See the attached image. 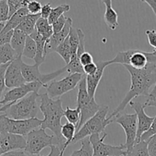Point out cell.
I'll list each match as a JSON object with an SVG mask.
<instances>
[{
    "mask_svg": "<svg viewBox=\"0 0 156 156\" xmlns=\"http://www.w3.org/2000/svg\"><path fill=\"white\" fill-rule=\"evenodd\" d=\"M152 53V54L154 55V56H156V48L154 49V50H153V52H151Z\"/></svg>",
    "mask_w": 156,
    "mask_h": 156,
    "instance_id": "cell-50",
    "label": "cell"
},
{
    "mask_svg": "<svg viewBox=\"0 0 156 156\" xmlns=\"http://www.w3.org/2000/svg\"><path fill=\"white\" fill-rule=\"evenodd\" d=\"M147 142V148L150 156H156V134Z\"/></svg>",
    "mask_w": 156,
    "mask_h": 156,
    "instance_id": "cell-39",
    "label": "cell"
},
{
    "mask_svg": "<svg viewBox=\"0 0 156 156\" xmlns=\"http://www.w3.org/2000/svg\"><path fill=\"white\" fill-rule=\"evenodd\" d=\"M97 66V70L96 73L93 76H86V82H87V88L89 95L91 98H94L96 94V88L99 85V82L103 76L105 68L110 65V62L109 61H99L96 62Z\"/></svg>",
    "mask_w": 156,
    "mask_h": 156,
    "instance_id": "cell-18",
    "label": "cell"
},
{
    "mask_svg": "<svg viewBox=\"0 0 156 156\" xmlns=\"http://www.w3.org/2000/svg\"><path fill=\"white\" fill-rule=\"evenodd\" d=\"M102 2L106 7L103 16L104 21L111 30H116L119 27L117 12L113 8L111 0H103Z\"/></svg>",
    "mask_w": 156,
    "mask_h": 156,
    "instance_id": "cell-19",
    "label": "cell"
},
{
    "mask_svg": "<svg viewBox=\"0 0 156 156\" xmlns=\"http://www.w3.org/2000/svg\"><path fill=\"white\" fill-rule=\"evenodd\" d=\"M67 17L62 15V16L60 17L56 21H54V22L51 24L54 34H57L58 33V32L61 31V30H62V29L64 28V27L65 26L66 22H67Z\"/></svg>",
    "mask_w": 156,
    "mask_h": 156,
    "instance_id": "cell-36",
    "label": "cell"
},
{
    "mask_svg": "<svg viewBox=\"0 0 156 156\" xmlns=\"http://www.w3.org/2000/svg\"><path fill=\"white\" fill-rule=\"evenodd\" d=\"M107 134L104 133L101 137L99 134H95L89 137L92 149L93 156H126V149L124 144L115 146L104 143Z\"/></svg>",
    "mask_w": 156,
    "mask_h": 156,
    "instance_id": "cell-11",
    "label": "cell"
},
{
    "mask_svg": "<svg viewBox=\"0 0 156 156\" xmlns=\"http://www.w3.org/2000/svg\"><path fill=\"white\" fill-rule=\"evenodd\" d=\"M1 156H31V155H29L24 150H15L6 152V153L3 154Z\"/></svg>",
    "mask_w": 156,
    "mask_h": 156,
    "instance_id": "cell-46",
    "label": "cell"
},
{
    "mask_svg": "<svg viewBox=\"0 0 156 156\" xmlns=\"http://www.w3.org/2000/svg\"><path fill=\"white\" fill-rule=\"evenodd\" d=\"M51 11H52V7L50 6V3H47V4L42 5L41 12H40L41 18H44V19H47V18H49V16H50Z\"/></svg>",
    "mask_w": 156,
    "mask_h": 156,
    "instance_id": "cell-45",
    "label": "cell"
},
{
    "mask_svg": "<svg viewBox=\"0 0 156 156\" xmlns=\"http://www.w3.org/2000/svg\"><path fill=\"white\" fill-rule=\"evenodd\" d=\"M145 34L148 37V44L151 47L156 48V30H147L145 31Z\"/></svg>",
    "mask_w": 156,
    "mask_h": 156,
    "instance_id": "cell-43",
    "label": "cell"
},
{
    "mask_svg": "<svg viewBox=\"0 0 156 156\" xmlns=\"http://www.w3.org/2000/svg\"><path fill=\"white\" fill-rule=\"evenodd\" d=\"M79 60L82 66L84 67V66L93 62V58L90 53L85 51L84 53L80 55V56L79 57Z\"/></svg>",
    "mask_w": 156,
    "mask_h": 156,
    "instance_id": "cell-41",
    "label": "cell"
},
{
    "mask_svg": "<svg viewBox=\"0 0 156 156\" xmlns=\"http://www.w3.org/2000/svg\"><path fill=\"white\" fill-rule=\"evenodd\" d=\"M84 75L73 73V74L68 75L61 80L52 81L45 88L47 90L46 93L52 99L61 97L65 93L74 89L80 82Z\"/></svg>",
    "mask_w": 156,
    "mask_h": 156,
    "instance_id": "cell-10",
    "label": "cell"
},
{
    "mask_svg": "<svg viewBox=\"0 0 156 156\" xmlns=\"http://www.w3.org/2000/svg\"><path fill=\"white\" fill-rule=\"evenodd\" d=\"M41 18L40 14L38 15H31L28 14L25 18L23 19L21 24L18 26L15 29L21 30L26 35L29 36L32 34L35 30V24L39 18Z\"/></svg>",
    "mask_w": 156,
    "mask_h": 156,
    "instance_id": "cell-22",
    "label": "cell"
},
{
    "mask_svg": "<svg viewBox=\"0 0 156 156\" xmlns=\"http://www.w3.org/2000/svg\"><path fill=\"white\" fill-rule=\"evenodd\" d=\"M28 14L27 7L21 8L18 12H15L11 18H9V20L6 22V25L1 33H6L10 30H15Z\"/></svg>",
    "mask_w": 156,
    "mask_h": 156,
    "instance_id": "cell-21",
    "label": "cell"
},
{
    "mask_svg": "<svg viewBox=\"0 0 156 156\" xmlns=\"http://www.w3.org/2000/svg\"><path fill=\"white\" fill-rule=\"evenodd\" d=\"M50 153L48 154L47 156H61V149L58 147L55 146H50ZM34 156H43L41 155H37Z\"/></svg>",
    "mask_w": 156,
    "mask_h": 156,
    "instance_id": "cell-47",
    "label": "cell"
},
{
    "mask_svg": "<svg viewBox=\"0 0 156 156\" xmlns=\"http://www.w3.org/2000/svg\"><path fill=\"white\" fill-rule=\"evenodd\" d=\"M83 69H84V73L86 76H93V74H95L97 70V66L95 62H92V63L88 64V65H86L83 67Z\"/></svg>",
    "mask_w": 156,
    "mask_h": 156,
    "instance_id": "cell-44",
    "label": "cell"
},
{
    "mask_svg": "<svg viewBox=\"0 0 156 156\" xmlns=\"http://www.w3.org/2000/svg\"><path fill=\"white\" fill-rule=\"evenodd\" d=\"M0 22H2V21H1V20H0Z\"/></svg>",
    "mask_w": 156,
    "mask_h": 156,
    "instance_id": "cell-51",
    "label": "cell"
},
{
    "mask_svg": "<svg viewBox=\"0 0 156 156\" xmlns=\"http://www.w3.org/2000/svg\"><path fill=\"white\" fill-rule=\"evenodd\" d=\"M72 24H73V21H72L71 18H67V22H66L65 26L62 29V30L57 34H53L50 39L46 42L45 51H44L45 56L51 52H55L56 49L64 42V40L69 35L70 28L73 27Z\"/></svg>",
    "mask_w": 156,
    "mask_h": 156,
    "instance_id": "cell-17",
    "label": "cell"
},
{
    "mask_svg": "<svg viewBox=\"0 0 156 156\" xmlns=\"http://www.w3.org/2000/svg\"><path fill=\"white\" fill-rule=\"evenodd\" d=\"M42 120L37 118L28 120H14L6 114H0V133H12L24 136L41 126Z\"/></svg>",
    "mask_w": 156,
    "mask_h": 156,
    "instance_id": "cell-8",
    "label": "cell"
},
{
    "mask_svg": "<svg viewBox=\"0 0 156 156\" xmlns=\"http://www.w3.org/2000/svg\"><path fill=\"white\" fill-rule=\"evenodd\" d=\"M65 143V140H60L54 135H48L45 129L40 128L28 134L26 138V146L24 150L29 155L34 156L39 155L44 148L55 146L61 149V156H64L63 149Z\"/></svg>",
    "mask_w": 156,
    "mask_h": 156,
    "instance_id": "cell-3",
    "label": "cell"
},
{
    "mask_svg": "<svg viewBox=\"0 0 156 156\" xmlns=\"http://www.w3.org/2000/svg\"><path fill=\"white\" fill-rule=\"evenodd\" d=\"M0 20L2 21L9 20V6L6 0L0 1Z\"/></svg>",
    "mask_w": 156,
    "mask_h": 156,
    "instance_id": "cell-37",
    "label": "cell"
},
{
    "mask_svg": "<svg viewBox=\"0 0 156 156\" xmlns=\"http://www.w3.org/2000/svg\"><path fill=\"white\" fill-rule=\"evenodd\" d=\"M22 56H18L8 66L5 73V85L8 88H17L26 83L21 73V64Z\"/></svg>",
    "mask_w": 156,
    "mask_h": 156,
    "instance_id": "cell-13",
    "label": "cell"
},
{
    "mask_svg": "<svg viewBox=\"0 0 156 156\" xmlns=\"http://www.w3.org/2000/svg\"><path fill=\"white\" fill-rule=\"evenodd\" d=\"M123 66L129 73L131 85L122 102L108 117L110 120H113V117L121 114L127 105L132 101V99L139 96L148 97L150 88L156 82V64L148 63L147 66L142 69H136L128 65H124Z\"/></svg>",
    "mask_w": 156,
    "mask_h": 156,
    "instance_id": "cell-1",
    "label": "cell"
},
{
    "mask_svg": "<svg viewBox=\"0 0 156 156\" xmlns=\"http://www.w3.org/2000/svg\"><path fill=\"white\" fill-rule=\"evenodd\" d=\"M9 65V63L0 66V101L2 100V94L3 91H5V88H6V85H5V73H6V70Z\"/></svg>",
    "mask_w": 156,
    "mask_h": 156,
    "instance_id": "cell-40",
    "label": "cell"
},
{
    "mask_svg": "<svg viewBox=\"0 0 156 156\" xmlns=\"http://www.w3.org/2000/svg\"><path fill=\"white\" fill-rule=\"evenodd\" d=\"M41 87L43 86L40 82H34L25 83L20 87L12 88L5 94L3 98L0 101V107L9 105V104L13 105L32 92L38 94L39 89Z\"/></svg>",
    "mask_w": 156,
    "mask_h": 156,
    "instance_id": "cell-12",
    "label": "cell"
},
{
    "mask_svg": "<svg viewBox=\"0 0 156 156\" xmlns=\"http://www.w3.org/2000/svg\"><path fill=\"white\" fill-rule=\"evenodd\" d=\"M76 126L73 124L70 123H66L64 125H62L61 129V134L63 136V138L66 140V143L64 144V149H63V154L64 153V151L67 148L69 145H70L71 142L73 141L74 136L76 134Z\"/></svg>",
    "mask_w": 156,
    "mask_h": 156,
    "instance_id": "cell-26",
    "label": "cell"
},
{
    "mask_svg": "<svg viewBox=\"0 0 156 156\" xmlns=\"http://www.w3.org/2000/svg\"><path fill=\"white\" fill-rule=\"evenodd\" d=\"M70 9V7L68 4H62L61 5L58 6V7L52 9L50 16L47 18V21H48L49 24L51 25L60 17L64 15V13L69 12Z\"/></svg>",
    "mask_w": 156,
    "mask_h": 156,
    "instance_id": "cell-31",
    "label": "cell"
},
{
    "mask_svg": "<svg viewBox=\"0 0 156 156\" xmlns=\"http://www.w3.org/2000/svg\"><path fill=\"white\" fill-rule=\"evenodd\" d=\"M21 68L22 76L26 83L38 82H40L44 88L47 87V83L49 82L47 79L48 77L47 74H41L40 73L39 66L35 63L34 65H28L22 61L21 64Z\"/></svg>",
    "mask_w": 156,
    "mask_h": 156,
    "instance_id": "cell-16",
    "label": "cell"
},
{
    "mask_svg": "<svg viewBox=\"0 0 156 156\" xmlns=\"http://www.w3.org/2000/svg\"><path fill=\"white\" fill-rule=\"evenodd\" d=\"M132 109L135 111V114L137 116V136H136V144L141 141V137L145 132L149 129L151 123H152L154 117H149L145 112V106L143 104L139 102L131 101L129 103Z\"/></svg>",
    "mask_w": 156,
    "mask_h": 156,
    "instance_id": "cell-14",
    "label": "cell"
},
{
    "mask_svg": "<svg viewBox=\"0 0 156 156\" xmlns=\"http://www.w3.org/2000/svg\"><path fill=\"white\" fill-rule=\"evenodd\" d=\"M26 139L12 133H0V155L15 150H24Z\"/></svg>",
    "mask_w": 156,
    "mask_h": 156,
    "instance_id": "cell-15",
    "label": "cell"
},
{
    "mask_svg": "<svg viewBox=\"0 0 156 156\" xmlns=\"http://www.w3.org/2000/svg\"><path fill=\"white\" fill-rule=\"evenodd\" d=\"M9 6V18H11L15 12H18L21 8L27 7L29 0H8Z\"/></svg>",
    "mask_w": 156,
    "mask_h": 156,
    "instance_id": "cell-33",
    "label": "cell"
},
{
    "mask_svg": "<svg viewBox=\"0 0 156 156\" xmlns=\"http://www.w3.org/2000/svg\"><path fill=\"white\" fill-rule=\"evenodd\" d=\"M145 108L147 107H154L156 108V82L154 85L152 90L149 92L146 101L143 104Z\"/></svg>",
    "mask_w": 156,
    "mask_h": 156,
    "instance_id": "cell-35",
    "label": "cell"
},
{
    "mask_svg": "<svg viewBox=\"0 0 156 156\" xmlns=\"http://www.w3.org/2000/svg\"><path fill=\"white\" fill-rule=\"evenodd\" d=\"M37 53L36 44L35 41L30 36H27L24 50H23L22 56L28 59H34L35 58Z\"/></svg>",
    "mask_w": 156,
    "mask_h": 156,
    "instance_id": "cell-29",
    "label": "cell"
},
{
    "mask_svg": "<svg viewBox=\"0 0 156 156\" xmlns=\"http://www.w3.org/2000/svg\"><path fill=\"white\" fill-rule=\"evenodd\" d=\"M55 52L58 53L60 56H61V58L65 62L66 65H67L70 62L72 56H73V53H72L71 47H70L68 41V36L64 40V42L56 49Z\"/></svg>",
    "mask_w": 156,
    "mask_h": 156,
    "instance_id": "cell-27",
    "label": "cell"
},
{
    "mask_svg": "<svg viewBox=\"0 0 156 156\" xmlns=\"http://www.w3.org/2000/svg\"><path fill=\"white\" fill-rule=\"evenodd\" d=\"M41 2L35 0H29V2L27 5V9L28 11V13L31 15H38L40 14L41 10Z\"/></svg>",
    "mask_w": 156,
    "mask_h": 156,
    "instance_id": "cell-34",
    "label": "cell"
},
{
    "mask_svg": "<svg viewBox=\"0 0 156 156\" xmlns=\"http://www.w3.org/2000/svg\"><path fill=\"white\" fill-rule=\"evenodd\" d=\"M13 32L14 30H10V31L6 32V33L0 34V46L10 44L12 35H13Z\"/></svg>",
    "mask_w": 156,
    "mask_h": 156,
    "instance_id": "cell-42",
    "label": "cell"
},
{
    "mask_svg": "<svg viewBox=\"0 0 156 156\" xmlns=\"http://www.w3.org/2000/svg\"><path fill=\"white\" fill-rule=\"evenodd\" d=\"M156 134V116L154 117L152 123L150 126L149 129L147 132H145L141 137V141H148L151 136Z\"/></svg>",
    "mask_w": 156,
    "mask_h": 156,
    "instance_id": "cell-38",
    "label": "cell"
},
{
    "mask_svg": "<svg viewBox=\"0 0 156 156\" xmlns=\"http://www.w3.org/2000/svg\"><path fill=\"white\" fill-rule=\"evenodd\" d=\"M18 57L10 44L0 46V66L10 63Z\"/></svg>",
    "mask_w": 156,
    "mask_h": 156,
    "instance_id": "cell-24",
    "label": "cell"
},
{
    "mask_svg": "<svg viewBox=\"0 0 156 156\" xmlns=\"http://www.w3.org/2000/svg\"><path fill=\"white\" fill-rule=\"evenodd\" d=\"M142 2H145L150 6V8L153 11V12H154V15L156 17V0H144Z\"/></svg>",
    "mask_w": 156,
    "mask_h": 156,
    "instance_id": "cell-48",
    "label": "cell"
},
{
    "mask_svg": "<svg viewBox=\"0 0 156 156\" xmlns=\"http://www.w3.org/2000/svg\"><path fill=\"white\" fill-rule=\"evenodd\" d=\"M110 65L114 63L130 66L136 69H142L148 63L156 64V56L152 53L139 50H128L120 51L114 59L110 60Z\"/></svg>",
    "mask_w": 156,
    "mask_h": 156,
    "instance_id": "cell-7",
    "label": "cell"
},
{
    "mask_svg": "<svg viewBox=\"0 0 156 156\" xmlns=\"http://www.w3.org/2000/svg\"><path fill=\"white\" fill-rule=\"evenodd\" d=\"M6 21H2V22H0V34H1L2 30H3L5 25H6Z\"/></svg>",
    "mask_w": 156,
    "mask_h": 156,
    "instance_id": "cell-49",
    "label": "cell"
},
{
    "mask_svg": "<svg viewBox=\"0 0 156 156\" xmlns=\"http://www.w3.org/2000/svg\"><path fill=\"white\" fill-rule=\"evenodd\" d=\"M32 39L35 41V44H36V48H37V53L35 58L34 59L35 60V64L40 66L44 62L45 60V55H44V51H45V44L46 41H44L42 38V37L38 34V32L37 31L36 29L35 30V31L31 35H29Z\"/></svg>",
    "mask_w": 156,
    "mask_h": 156,
    "instance_id": "cell-20",
    "label": "cell"
},
{
    "mask_svg": "<svg viewBox=\"0 0 156 156\" xmlns=\"http://www.w3.org/2000/svg\"><path fill=\"white\" fill-rule=\"evenodd\" d=\"M27 36L28 35L21 32V30H17V29L14 30L10 45L13 48V50L16 52L18 56H22L23 50H24Z\"/></svg>",
    "mask_w": 156,
    "mask_h": 156,
    "instance_id": "cell-23",
    "label": "cell"
},
{
    "mask_svg": "<svg viewBox=\"0 0 156 156\" xmlns=\"http://www.w3.org/2000/svg\"><path fill=\"white\" fill-rule=\"evenodd\" d=\"M108 111L109 107L107 105H101L99 111L76 131L70 144H75L92 135L103 133L106 127L113 122V120L106 117Z\"/></svg>",
    "mask_w": 156,
    "mask_h": 156,
    "instance_id": "cell-4",
    "label": "cell"
},
{
    "mask_svg": "<svg viewBox=\"0 0 156 156\" xmlns=\"http://www.w3.org/2000/svg\"><path fill=\"white\" fill-rule=\"evenodd\" d=\"M39 109L44 115L41 128L48 129L54 133V136L60 140H65L61 134V118L64 117V109L62 101L58 98L54 100L47 95V93L39 94ZM66 141V140H65Z\"/></svg>",
    "mask_w": 156,
    "mask_h": 156,
    "instance_id": "cell-2",
    "label": "cell"
},
{
    "mask_svg": "<svg viewBox=\"0 0 156 156\" xmlns=\"http://www.w3.org/2000/svg\"><path fill=\"white\" fill-rule=\"evenodd\" d=\"M35 29L46 42L50 39L54 34L52 26L49 24L47 19L42 18H40L38 20L35 24Z\"/></svg>",
    "mask_w": 156,
    "mask_h": 156,
    "instance_id": "cell-25",
    "label": "cell"
},
{
    "mask_svg": "<svg viewBox=\"0 0 156 156\" xmlns=\"http://www.w3.org/2000/svg\"><path fill=\"white\" fill-rule=\"evenodd\" d=\"M126 156H150L147 148V142L140 141L135 144L131 152H128Z\"/></svg>",
    "mask_w": 156,
    "mask_h": 156,
    "instance_id": "cell-32",
    "label": "cell"
},
{
    "mask_svg": "<svg viewBox=\"0 0 156 156\" xmlns=\"http://www.w3.org/2000/svg\"><path fill=\"white\" fill-rule=\"evenodd\" d=\"M113 121L120 125L125 132V143L124 146L128 154L136 144L138 129L137 116L136 114H119L113 117Z\"/></svg>",
    "mask_w": 156,
    "mask_h": 156,
    "instance_id": "cell-9",
    "label": "cell"
},
{
    "mask_svg": "<svg viewBox=\"0 0 156 156\" xmlns=\"http://www.w3.org/2000/svg\"><path fill=\"white\" fill-rule=\"evenodd\" d=\"M39 94L32 92L16 103L11 105L4 112L8 117L14 120H28L35 118L39 111L38 99Z\"/></svg>",
    "mask_w": 156,
    "mask_h": 156,
    "instance_id": "cell-5",
    "label": "cell"
},
{
    "mask_svg": "<svg viewBox=\"0 0 156 156\" xmlns=\"http://www.w3.org/2000/svg\"><path fill=\"white\" fill-rule=\"evenodd\" d=\"M80 143L81 147L80 149L73 151L70 156H93V149L89 137L81 140Z\"/></svg>",
    "mask_w": 156,
    "mask_h": 156,
    "instance_id": "cell-28",
    "label": "cell"
},
{
    "mask_svg": "<svg viewBox=\"0 0 156 156\" xmlns=\"http://www.w3.org/2000/svg\"><path fill=\"white\" fill-rule=\"evenodd\" d=\"M77 107L80 111V120L76 127V130L80 128L91 117H93L99 111L101 105H99L95 101V98H91L88 94L86 82V75H84L82 79L78 84Z\"/></svg>",
    "mask_w": 156,
    "mask_h": 156,
    "instance_id": "cell-6",
    "label": "cell"
},
{
    "mask_svg": "<svg viewBox=\"0 0 156 156\" xmlns=\"http://www.w3.org/2000/svg\"><path fill=\"white\" fill-rule=\"evenodd\" d=\"M64 117H65L68 123L74 125L76 129L80 123V111L78 108H75V109H70L67 106L64 112Z\"/></svg>",
    "mask_w": 156,
    "mask_h": 156,
    "instance_id": "cell-30",
    "label": "cell"
}]
</instances>
